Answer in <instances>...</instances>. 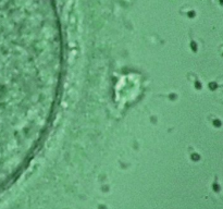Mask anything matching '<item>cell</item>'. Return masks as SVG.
I'll use <instances>...</instances> for the list:
<instances>
[{
    "instance_id": "obj_1",
    "label": "cell",
    "mask_w": 223,
    "mask_h": 209,
    "mask_svg": "<svg viewBox=\"0 0 223 209\" xmlns=\"http://www.w3.org/2000/svg\"><path fill=\"white\" fill-rule=\"evenodd\" d=\"M62 71V36L53 0H0V188L42 145Z\"/></svg>"
},
{
    "instance_id": "obj_2",
    "label": "cell",
    "mask_w": 223,
    "mask_h": 209,
    "mask_svg": "<svg viewBox=\"0 0 223 209\" xmlns=\"http://www.w3.org/2000/svg\"><path fill=\"white\" fill-rule=\"evenodd\" d=\"M212 188H213V191L216 192V193H219V192L221 191V186H220V185L218 184L217 178H216V181H214V183H213V185H212Z\"/></svg>"
}]
</instances>
